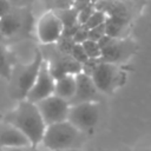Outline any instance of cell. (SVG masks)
Masks as SVG:
<instances>
[{"label":"cell","instance_id":"ffe728a7","mask_svg":"<svg viewBox=\"0 0 151 151\" xmlns=\"http://www.w3.org/2000/svg\"><path fill=\"white\" fill-rule=\"evenodd\" d=\"M54 45H55V47H57L60 52H63V53H65V54H70L71 51H72V48H73V46L76 45V42L73 41L72 38L60 37V38L58 39V41H57Z\"/></svg>","mask_w":151,"mask_h":151},{"label":"cell","instance_id":"3957f363","mask_svg":"<svg viewBox=\"0 0 151 151\" xmlns=\"http://www.w3.org/2000/svg\"><path fill=\"white\" fill-rule=\"evenodd\" d=\"M100 103H81L70 105L67 122L78 130L86 132L93 129L100 118Z\"/></svg>","mask_w":151,"mask_h":151},{"label":"cell","instance_id":"83f0119b","mask_svg":"<svg viewBox=\"0 0 151 151\" xmlns=\"http://www.w3.org/2000/svg\"><path fill=\"white\" fill-rule=\"evenodd\" d=\"M58 151H80V149H67V150H58Z\"/></svg>","mask_w":151,"mask_h":151},{"label":"cell","instance_id":"5b68a950","mask_svg":"<svg viewBox=\"0 0 151 151\" xmlns=\"http://www.w3.org/2000/svg\"><path fill=\"white\" fill-rule=\"evenodd\" d=\"M122 72L116 64L101 61L91 74V79L97 90L104 94H112L120 84Z\"/></svg>","mask_w":151,"mask_h":151},{"label":"cell","instance_id":"4fadbf2b","mask_svg":"<svg viewBox=\"0 0 151 151\" xmlns=\"http://www.w3.org/2000/svg\"><path fill=\"white\" fill-rule=\"evenodd\" d=\"M31 145L27 137L18 129L9 124H5L0 127V147H17Z\"/></svg>","mask_w":151,"mask_h":151},{"label":"cell","instance_id":"7a4b0ae2","mask_svg":"<svg viewBox=\"0 0 151 151\" xmlns=\"http://www.w3.org/2000/svg\"><path fill=\"white\" fill-rule=\"evenodd\" d=\"M85 140L84 132L70 122H60L46 126L41 145L48 151L79 149Z\"/></svg>","mask_w":151,"mask_h":151},{"label":"cell","instance_id":"4dcf8cb0","mask_svg":"<svg viewBox=\"0 0 151 151\" xmlns=\"http://www.w3.org/2000/svg\"><path fill=\"white\" fill-rule=\"evenodd\" d=\"M68 1H71V2H76V1H78V0H68Z\"/></svg>","mask_w":151,"mask_h":151},{"label":"cell","instance_id":"7c38bea8","mask_svg":"<svg viewBox=\"0 0 151 151\" xmlns=\"http://www.w3.org/2000/svg\"><path fill=\"white\" fill-rule=\"evenodd\" d=\"M99 91L93 84L91 77L83 72L76 74V92L74 96L68 100L70 105L81 103H100Z\"/></svg>","mask_w":151,"mask_h":151},{"label":"cell","instance_id":"7402d4cb","mask_svg":"<svg viewBox=\"0 0 151 151\" xmlns=\"http://www.w3.org/2000/svg\"><path fill=\"white\" fill-rule=\"evenodd\" d=\"M94 11H96L94 4L88 5L87 7L80 9V11L78 12V22H79L80 25H85V22L88 20V18L91 17V14H92Z\"/></svg>","mask_w":151,"mask_h":151},{"label":"cell","instance_id":"603a6c76","mask_svg":"<svg viewBox=\"0 0 151 151\" xmlns=\"http://www.w3.org/2000/svg\"><path fill=\"white\" fill-rule=\"evenodd\" d=\"M106 33H105V25L101 24L97 27H93L91 29H88V40H92V41H98L101 37H104Z\"/></svg>","mask_w":151,"mask_h":151},{"label":"cell","instance_id":"d6986e66","mask_svg":"<svg viewBox=\"0 0 151 151\" xmlns=\"http://www.w3.org/2000/svg\"><path fill=\"white\" fill-rule=\"evenodd\" d=\"M106 17H107V15H106L103 11L96 8V11L91 14V17H90L88 20L85 22L84 26H85L87 29H91V28H93V27H97V26H99V25H101V24L105 22Z\"/></svg>","mask_w":151,"mask_h":151},{"label":"cell","instance_id":"f1b7e54d","mask_svg":"<svg viewBox=\"0 0 151 151\" xmlns=\"http://www.w3.org/2000/svg\"><path fill=\"white\" fill-rule=\"evenodd\" d=\"M138 151H151V149H140Z\"/></svg>","mask_w":151,"mask_h":151},{"label":"cell","instance_id":"e0dca14e","mask_svg":"<svg viewBox=\"0 0 151 151\" xmlns=\"http://www.w3.org/2000/svg\"><path fill=\"white\" fill-rule=\"evenodd\" d=\"M53 12L58 17V19L61 21L64 27H70L76 24H79L78 22V11L73 7L59 8V9H54Z\"/></svg>","mask_w":151,"mask_h":151},{"label":"cell","instance_id":"9a60e30c","mask_svg":"<svg viewBox=\"0 0 151 151\" xmlns=\"http://www.w3.org/2000/svg\"><path fill=\"white\" fill-rule=\"evenodd\" d=\"M130 24V20L118 18V17H106V20L104 22L105 25V33L116 39H124V32L126 31L127 26Z\"/></svg>","mask_w":151,"mask_h":151},{"label":"cell","instance_id":"4316f807","mask_svg":"<svg viewBox=\"0 0 151 151\" xmlns=\"http://www.w3.org/2000/svg\"><path fill=\"white\" fill-rule=\"evenodd\" d=\"M5 41H6V38L2 35V33L0 32V44H5Z\"/></svg>","mask_w":151,"mask_h":151},{"label":"cell","instance_id":"2e32d148","mask_svg":"<svg viewBox=\"0 0 151 151\" xmlns=\"http://www.w3.org/2000/svg\"><path fill=\"white\" fill-rule=\"evenodd\" d=\"M12 65L13 58L11 52L7 50L5 44H0V77L11 80L12 78Z\"/></svg>","mask_w":151,"mask_h":151},{"label":"cell","instance_id":"f546056e","mask_svg":"<svg viewBox=\"0 0 151 151\" xmlns=\"http://www.w3.org/2000/svg\"><path fill=\"white\" fill-rule=\"evenodd\" d=\"M8 1H9L11 4H12V2H14V1H18V0H8Z\"/></svg>","mask_w":151,"mask_h":151},{"label":"cell","instance_id":"30bf717a","mask_svg":"<svg viewBox=\"0 0 151 151\" xmlns=\"http://www.w3.org/2000/svg\"><path fill=\"white\" fill-rule=\"evenodd\" d=\"M137 51V45L127 39H116L113 38L107 46L101 50L100 60L111 63V64H120L127 60L134 52Z\"/></svg>","mask_w":151,"mask_h":151},{"label":"cell","instance_id":"277c9868","mask_svg":"<svg viewBox=\"0 0 151 151\" xmlns=\"http://www.w3.org/2000/svg\"><path fill=\"white\" fill-rule=\"evenodd\" d=\"M33 19L29 12L12 8L7 14L0 18V32L7 39L25 35L31 31Z\"/></svg>","mask_w":151,"mask_h":151},{"label":"cell","instance_id":"cb8c5ba5","mask_svg":"<svg viewBox=\"0 0 151 151\" xmlns=\"http://www.w3.org/2000/svg\"><path fill=\"white\" fill-rule=\"evenodd\" d=\"M72 39L76 44H83L84 41H86L88 39V29L84 25H81L80 28L77 31V33L73 35Z\"/></svg>","mask_w":151,"mask_h":151},{"label":"cell","instance_id":"6da1fadb","mask_svg":"<svg viewBox=\"0 0 151 151\" xmlns=\"http://www.w3.org/2000/svg\"><path fill=\"white\" fill-rule=\"evenodd\" d=\"M6 124H9L22 132L31 145L39 146L41 144L46 124L35 104L27 99L19 100L18 106L6 117Z\"/></svg>","mask_w":151,"mask_h":151},{"label":"cell","instance_id":"484cf974","mask_svg":"<svg viewBox=\"0 0 151 151\" xmlns=\"http://www.w3.org/2000/svg\"><path fill=\"white\" fill-rule=\"evenodd\" d=\"M12 9V4L8 0H0V18Z\"/></svg>","mask_w":151,"mask_h":151},{"label":"cell","instance_id":"9c48e42d","mask_svg":"<svg viewBox=\"0 0 151 151\" xmlns=\"http://www.w3.org/2000/svg\"><path fill=\"white\" fill-rule=\"evenodd\" d=\"M54 85H55V79L52 77L48 64L44 59L39 70V73L35 78V81L29 90L26 99L33 104L52 96L54 93Z\"/></svg>","mask_w":151,"mask_h":151},{"label":"cell","instance_id":"52a82bcc","mask_svg":"<svg viewBox=\"0 0 151 151\" xmlns=\"http://www.w3.org/2000/svg\"><path fill=\"white\" fill-rule=\"evenodd\" d=\"M42 60H44L42 53L40 50H38L35 52L33 60L18 73L17 84H15V88H14L15 99H18V100L26 99V97H27L29 90L32 88V86L35 81V78L39 73Z\"/></svg>","mask_w":151,"mask_h":151},{"label":"cell","instance_id":"8fae6325","mask_svg":"<svg viewBox=\"0 0 151 151\" xmlns=\"http://www.w3.org/2000/svg\"><path fill=\"white\" fill-rule=\"evenodd\" d=\"M63 24L53 11L45 13L37 25V34L44 45H52L58 41L63 33Z\"/></svg>","mask_w":151,"mask_h":151},{"label":"cell","instance_id":"8992f818","mask_svg":"<svg viewBox=\"0 0 151 151\" xmlns=\"http://www.w3.org/2000/svg\"><path fill=\"white\" fill-rule=\"evenodd\" d=\"M46 126L67 120L70 104L67 100L52 94L38 103H35Z\"/></svg>","mask_w":151,"mask_h":151},{"label":"cell","instance_id":"1f68e13d","mask_svg":"<svg viewBox=\"0 0 151 151\" xmlns=\"http://www.w3.org/2000/svg\"><path fill=\"white\" fill-rule=\"evenodd\" d=\"M97 1H99V0H92V2H93V4H96Z\"/></svg>","mask_w":151,"mask_h":151},{"label":"cell","instance_id":"ba28073f","mask_svg":"<svg viewBox=\"0 0 151 151\" xmlns=\"http://www.w3.org/2000/svg\"><path fill=\"white\" fill-rule=\"evenodd\" d=\"M54 45V44H53ZM50 58H44L47 64L52 77L57 80L67 74H77L81 72V64L77 63L70 54H65L60 52L55 45L52 53H48Z\"/></svg>","mask_w":151,"mask_h":151},{"label":"cell","instance_id":"44dd1931","mask_svg":"<svg viewBox=\"0 0 151 151\" xmlns=\"http://www.w3.org/2000/svg\"><path fill=\"white\" fill-rule=\"evenodd\" d=\"M70 55H71L77 63H79V64H84V63L88 59V57H87V54L85 53V51H84L81 44H76V45L73 46V48H72Z\"/></svg>","mask_w":151,"mask_h":151},{"label":"cell","instance_id":"5bb4252c","mask_svg":"<svg viewBox=\"0 0 151 151\" xmlns=\"http://www.w3.org/2000/svg\"><path fill=\"white\" fill-rule=\"evenodd\" d=\"M74 92H76V74L74 76L67 74L55 80L53 94L68 101L74 96Z\"/></svg>","mask_w":151,"mask_h":151},{"label":"cell","instance_id":"d4e9b609","mask_svg":"<svg viewBox=\"0 0 151 151\" xmlns=\"http://www.w3.org/2000/svg\"><path fill=\"white\" fill-rule=\"evenodd\" d=\"M5 151H42L39 146L33 145H25V146H17V147H6Z\"/></svg>","mask_w":151,"mask_h":151},{"label":"cell","instance_id":"ac0fdd59","mask_svg":"<svg viewBox=\"0 0 151 151\" xmlns=\"http://www.w3.org/2000/svg\"><path fill=\"white\" fill-rule=\"evenodd\" d=\"M85 53L87 54L88 58L91 59H99L101 55V50L99 47V45L97 44V41H92V40H86L81 44Z\"/></svg>","mask_w":151,"mask_h":151}]
</instances>
